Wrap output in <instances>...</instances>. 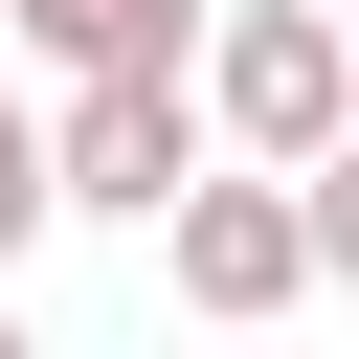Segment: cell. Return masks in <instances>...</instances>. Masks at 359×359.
<instances>
[{
	"label": "cell",
	"instance_id": "obj_1",
	"mask_svg": "<svg viewBox=\"0 0 359 359\" xmlns=\"http://www.w3.org/2000/svg\"><path fill=\"white\" fill-rule=\"evenodd\" d=\"M202 157H224V135H202V67H67V90H45V202H67V224H157Z\"/></svg>",
	"mask_w": 359,
	"mask_h": 359
},
{
	"label": "cell",
	"instance_id": "obj_2",
	"mask_svg": "<svg viewBox=\"0 0 359 359\" xmlns=\"http://www.w3.org/2000/svg\"><path fill=\"white\" fill-rule=\"evenodd\" d=\"M359 112V22L337 0H202V135L224 157H314Z\"/></svg>",
	"mask_w": 359,
	"mask_h": 359
},
{
	"label": "cell",
	"instance_id": "obj_3",
	"mask_svg": "<svg viewBox=\"0 0 359 359\" xmlns=\"http://www.w3.org/2000/svg\"><path fill=\"white\" fill-rule=\"evenodd\" d=\"M157 247H180V314H292L314 292V202H292V157H202L180 202H157Z\"/></svg>",
	"mask_w": 359,
	"mask_h": 359
},
{
	"label": "cell",
	"instance_id": "obj_4",
	"mask_svg": "<svg viewBox=\"0 0 359 359\" xmlns=\"http://www.w3.org/2000/svg\"><path fill=\"white\" fill-rule=\"evenodd\" d=\"M0 45H45V67H202V0H0Z\"/></svg>",
	"mask_w": 359,
	"mask_h": 359
},
{
	"label": "cell",
	"instance_id": "obj_5",
	"mask_svg": "<svg viewBox=\"0 0 359 359\" xmlns=\"http://www.w3.org/2000/svg\"><path fill=\"white\" fill-rule=\"evenodd\" d=\"M292 202H314V292H359V112L292 157Z\"/></svg>",
	"mask_w": 359,
	"mask_h": 359
},
{
	"label": "cell",
	"instance_id": "obj_6",
	"mask_svg": "<svg viewBox=\"0 0 359 359\" xmlns=\"http://www.w3.org/2000/svg\"><path fill=\"white\" fill-rule=\"evenodd\" d=\"M45 224H67V202H45V112H22V90H0V269H22V247H45Z\"/></svg>",
	"mask_w": 359,
	"mask_h": 359
}]
</instances>
